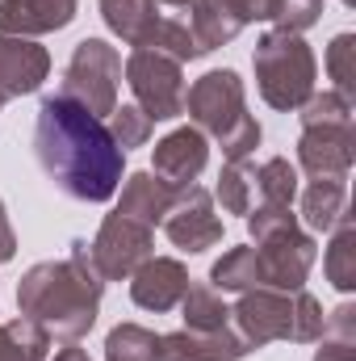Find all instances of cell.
Here are the masks:
<instances>
[{
	"mask_svg": "<svg viewBox=\"0 0 356 361\" xmlns=\"http://www.w3.org/2000/svg\"><path fill=\"white\" fill-rule=\"evenodd\" d=\"M34 156L51 185L76 202H109L122 185L126 152L113 143L109 126L59 92L38 105Z\"/></svg>",
	"mask_w": 356,
	"mask_h": 361,
	"instance_id": "cell-1",
	"label": "cell"
},
{
	"mask_svg": "<svg viewBox=\"0 0 356 361\" xmlns=\"http://www.w3.org/2000/svg\"><path fill=\"white\" fill-rule=\"evenodd\" d=\"M101 273L92 265L89 240H72L68 261H42L21 277L17 286V307L25 319L46 328V336L76 345L89 336L101 307Z\"/></svg>",
	"mask_w": 356,
	"mask_h": 361,
	"instance_id": "cell-2",
	"label": "cell"
},
{
	"mask_svg": "<svg viewBox=\"0 0 356 361\" xmlns=\"http://www.w3.org/2000/svg\"><path fill=\"white\" fill-rule=\"evenodd\" d=\"M252 68H256V89L265 97V105L281 109V114L302 109L314 92V55L302 42V34L268 30L256 42Z\"/></svg>",
	"mask_w": 356,
	"mask_h": 361,
	"instance_id": "cell-3",
	"label": "cell"
},
{
	"mask_svg": "<svg viewBox=\"0 0 356 361\" xmlns=\"http://www.w3.org/2000/svg\"><path fill=\"white\" fill-rule=\"evenodd\" d=\"M117 85H122V55L105 38H84V42H76V51L63 68L59 97L84 105L92 118H109L117 105Z\"/></svg>",
	"mask_w": 356,
	"mask_h": 361,
	"instance_id": "cell-4",
	"label": "cell"
},
{
	"mask_svg": "<svg viewBox=\"0 0 356 361\" xmlns=\"http://www.w3.org/2000/svg\"><path fill=\"white\" fill-rule=\"evenodd\" d=\"M126 85L134 105L151 122H172L184 114V68L155 47H134L126 59Z\"/></svg>",
	"mask_w": 356,
	"mask_h": 361,
	"instance_id": "cell-5",
	"label": "cell"
},
{
	"mask_svg": "<svg viewBox=\"0 0 356 361\" xmlns=\"http://www.w3.org/2000/svg\"><path fill=\"white\" fill-rule=\"evenodd\" d=\"M184 114L193 118V126L201 135H214L222 143L248 118V109H243V80L231 68L205 72L201 80H193V89H184Z\"/></svg>",
	"mask_w": 356,
	"mask_h": 361,
	"instance_id": "cell-6",
	"label": "cell"
},
{
	"mask_svg": "<svg viewBox=\"0 0 356 361\" xmlns=\"http://www.w3.org/2000/svg\"><path fill=\"white\" fill-rule=\"evenodd\" d=\"M92 265L101 273V281H122L139 269L147 257H151V227L126 219V214H105L96 240L89 244Z\"/></svg>",
	"mask_w": 356,
	"mask_h": 361,
	"instance_id": "cell-7",
	"label": "cell"
},
{
	"mask_svg": "<svg viewBox=\"0 0 356 361\" xmlns=\"http://www.w3.org/2000/svg\"><path fill=\"white\" fill-rule=\"evenodd\" d=\"M231 328L239 332V341L248 349H265L272 341H289V332H293V294L268 290V286L248 290L231 311Z\"/></svg>",
	"mask_w": 356,
	"mask_h": 361,
	"instance_id": "cell-8",
	"label": "cell"
},
{
	"mask_svg": "<svg viewBox=\"0 0 356 361\" xmlns=\"http://www.w3.org/2000/svg\"><path fill=\"white\" fill-rule=\"evenodd\" d=\"M164 231L180 252H205L222 240V219L214 214V193L201 185H184L177 189L168 214H164Z\"/></svg>",
	"mask_w": 356,
	"mask_h": 361,
	"instance_id": "cell-9",
	"label": "cell"
},
{
	"mask_svg": "<svg viewBox=\"0 0 356 361\" xmlns=\"http://www.w3.org/2000/svg\"><path fill=\"white\" fill-rule=\"evenodd\" d=\"M314 257H319V248H314V240H310L302 227L289 231V235H276V240H268V244H256L260 286L285 290V294L302 290L306 277H310V269H314Z\"/></svg>",
	"mask_w": 356,
	"mask_h": 361,
	"instance_id": "cell-10",
	"label": "cell"
},
{
	"mask_svg": "<svg viewBox=\"0 0 356 361\" xmlns=\"http://www.w3.org/2000/svg\"><path fill=\"white\" fill-rule=\"evenodd\" d=\"M352 156V126H302L298 164L314 180H344Z\"/></svg>",
	"mask_w": 356,
	"mask_h": 361,
	"instance_id": "cell-11",
	"label": "cell"
},
{
	"mask_svg": "<svg viewBox=\"0 0 356 361\" xmlns=\"http://www.w3.org/2000/svg\"><path fill=\"white\" fill-rule=\"evenodd\" d=\"M205 164H210V143H205V135H201L197 126H177L172 135H164V139L155 143V164H151V173L164 180V185H172V189H184V185H193V180L205 173Z\"/></svg>",
	"mask_w": 356,
	"mask_h": 361,
	"instance_id": "cell-12",
	"label": "cell"
},
{
	"mask_svg": "<svg viewBox=\"0 0 356 361\" xmlns=\"http://www.w3.org/2000/svg\"><path fill=\"white\" fill-rule=\"evenodd\" d=\"M184 290H189V269L180 261H172V257H147L139 269L130 273V298H134V307L155 311V315L180 307Z\"/></svg>",
	"mask_w": 356,
	"mask_h": 361,
	"instance_id": "cell-13",
	"label": "cell"
},
{
	"mask_svg": "<svg viewBox=\"0 0 356 361\" xmlns=\"http://www.w3.org/2000/svg\"><path fill=\"white\" fill-rule=\"evenodd\" d=\"M46 76H51L46 47H38L34 38L0 34V89L8 92V101L25 97V92H38Z\"/></svg>",
	"mask_w": 356,
	"mask_h": 361,
	"instance_id": "cell-14",
	"label": "cell"
},
{
	"mask_svg": "<svg viewBox=\"0 0 356 361\" xmlns=\"http://www.w3.org/2000/svg\"><path fill=\"white\" fill-rule=\"evenodd\" d=\"M252 349L239 341L235 328H218V332H168L155 345V361H239Z\"/></svg>",
	"mask_w": 356,
	"mask_h": 361,
	"instance_id": "cell-15",
	"label": "cell"
},
{
	"mask_svg": "<svg viewBox=\"0 0 356 361\" xmlns=\"http://www.w3.org/2000/svg\"><path fill=\"white\" fill-rule=\"evenodd\" d=\"M80 0H0V34L38 38L72 25Z\"/></svg>",
	"mask_w": 356,
	"mask_h": 361,
	"instance_id": "cell-16",
	"label": "cell"
},
{
	"mask_svg": "<svg viewBox=\"0 0 356 361\" xmlns=\"http://www.w3.org/2000/svg\"><path fill=\"white\" fill-rule=\"evenodd\" d=\"M172 197H177V189H172V185H164L155 173H134V177L122 185L117 214H126V219H134V223H143V227H151V231H155V223H164V214H168Z\"/></svg>",
	"mask_w": 356,
	"mask_h": 361,
	"instance_id": "cell-17",
	"label": "cell"
},
{
	"mask_svg": "<svg viewBox=\"0 0 356 361\" xmlns=\"http://www.w3.org/2000/svg\"><path fill=\"white\" fill-rule=\"evenodd\" d=\"M101 17L126 47H147L160 25V0H101Z\"/></svg>",
	"mask_w": 356,
	"mask_h": 361,
	"instance_id": "cell-18",
	"label": "cell"
},
{
	"mask_svg": "<svg viewBox=\"0 0 356 361\" xmlns=\"http://www.w3.org/2000/svg\"><path fill=\"white\" fill-rule=\"evenodd\" d=\"M189 8H193L189 30H193V38H197L201 51L227 47V42L243 30V21L235 17V8H231L227 0H197V4H189Z\"/></svg>",
	"mask_w": 356,
	"mask_h": 361,
	"instance_id": "cell-19",
	"label": "cell"
},
{
	"mask_svg": "<svg viewBox=\"0 0 356 361\" xmlns=\"http://www.w3.org/2000/svg\"><path fill=\"white\" fill-rule=\"evenodd\" d=\"M348 214V189L344 180H310L302 193V223L310 231H331Z\"/></svg>",
	"mask_w": 356,
	"mask_h": 361,
	"instance_id": "cell-20",
	"label": "cell"
},
{
	"mask_svg": "<svg viewBox=\"0 0 356 361\" xmlns=\"http://www.w3.org/2000/svg\"><path fill=\"white\" fill-rule=\"evenodd\" d=\"M180 315H184V328L189 332L231 328V307H227V298L214 286H189L184 298H180Z\"/></svg>",
	"mask_w": 356,
	"mask_h": 361,
	"instance_id": "cell-21",
	"label": "cell"
},
{
	"mask_svg": "<svg viewBox=\"0 0 356 361\" xmlns=\"http://www.w3.org/2000/svg\"><path fill=\"white\" fill-rule=\"evenodd\" d=\"M210 286L218 294H248L260 286V261H256V248H231L222 252V261H214L210 269Z\"/></svg>",
	"mask_w": 356,
	"mask_h": 361,
	"instance_id": "cell-22",
	"label": "cell"
},
{
	"mask_svg": "<svg viewBox=\"0 0 356 361\" xmlns=\"http://www.w3.org/2000/svg\"><path fill=\"white\" fill-rule=\"evenodd\" d=\"M336 240L327 244V257H323V269H327V281L336 290H356V227H352V214H344L336 227Z\"/></svg>",
	"mask_w": 356,
	"mask_h": 361,
	"instance_id": "cell-23",
	"label": "cell"
},
{
	"mask_svg": "<svg viewBox=\"0 0 356 361\" xmlns=\"http://www.w3.org/2000/svg\"><path fill=\"white\" fill-rule=\"evenodd\" d=\"M46 349H51V336L34 319L21 315L13 324H0V361H42Z\"/></svg>",
	"mask_w": 356,
	"mask_h": 361,
	"instance_id": "cell-24",
	"label": "cell"
},
{
	"mask_svg": "<svg viewBox=\"0 0 356 361\" xmlns=\"http://www.w3.org/2000/svg\"><path fill=\"white\" fill-rule=\"evenodd\" d=\"M160 336L143 324H117L105 336V361H155Z\"/></svg>",
	"mask_w": 356,
	"mask_h": 361,
	"instance_id": "cell-25",
	"label": "cell"
},
{
	"mask_svg": "<svg viewBox=\"0 0 356 361\" xmlns=\"http://www.w3.org/2000/svg\"><path fill=\"white\" fill-rule=\"evenodd\" d=\"M252 185L260 189V197L268 206H293V197H298V169L285 156H272V160H265L252 173Z\"/></svg>",
	"mask_w": 356,
	"mask_h": 361,
	"instance_id": "cell-26",
	"label": "cell"
},
{
	"mask_svg": "<svg viewBox=\"0 0 356 361\" xmlns=\"http://www.w3.org/2000/svg\"><path fill=\"white\" fill-rule=\"evenodd\" d=\"M252 169H248V160L243 164H227L222 173H218V185H214V197H218V206L227 210V214H248L252 210Z\"/></svg>",
	"mask_w": 356,
	"mask_h": 361,
	"instance_id": "cell-27",
	"label": "cell"
},
{
	"mask_svg": "<svg viewBox=\"0 0 356 361\" xmlns=\"http://www.w3.org/2000/svg\"><path fill=\"white\" fill-rule=\"evenodd\" d=\"M327 76L336 80V89L344 101L356 105V38L352 34H336L327 47Z\"/></svg>",
	"mask_w": 356,
	"mask_h": 361,
	"instance_id": "cell-28",
	"label": "cell"
},
{
	"mask_svg": "<svg viewBox=\"0 0 356 361\" xmlns=\"http://www.w3.org/2000/svg\"><path fill=\"white\" fill-rule=\"evenodd\" d=\"M147 47L164 51V55L177 59V63H189V59H201V55H205V51L197 47V38H193L189 21H177V17H160V25H155V34H151Z\"/></svg>",
	"mask_w": 356,
	"mask_h": 361,
	"instance_id": "cell-29",
	"label": "cell"
},
{
	"mask_svg": "<svg viewBox=\"0 0 356 361\" xmlns=\"http://www.w3.org/2000/svg\"><path fill=\"white\" fill-rule=\"evenodd\" d=\"M109 135H113V143L122 147V152H130V147H143L147 139H151V130H155V122L139 109V105H113V114H109Z\"/></svg>",
	"mask_w": 356,
	"mask_h": 361,
	"instance_id": "cell-30",
	"label": "cell"
},
{
	"mask_svg": "<svg viewBox=\"0 0 356 361\" xmlns=\"http://www.w3.org/2000/svg\"><path fill=\"white\" fill-rule=\"evenodd\" d=\"M302 126H352V101L340 92H310L302 105Z\"/></svg>",
	"mask_w": 356,
	"mask_h": 361,
	"instance_id": "cell-31",
	"label": "cell"
},
{
	"mask_svg": "<svg viewBox=\"0 0 356 361\" xmlns=\"http://www.w3.org/2000/svg\"><path fill=\"white\" fill-rule=\"evenodd\" d=\"M248 231H252V240L256 244H268V240H276V235H289V231H298V219L289 214V206H256V210H248Z\"/></svg>",
	"mask_w": 356,
	"mask_h": 361,
	"instance_id": "cell-32",
	"label": "cell"
},
{
	"mask_svg": "<svg viewBox=\"0 0 356 361\" xmlns=\"http://www.w3.org/2000/svg\"><path fill=\"white\" fill-rule=\"evenodd\" d=\"M323 307H319V298L314 294H306V290H293V332H289V341H298V345H310V341H319L323 336Z\"/></svg>",
	"mask_w": 356,
	"mask_h": 361,
	"instance_id": "cell-33",
	"label": "cell"
},
{
	"mask_svg": "<svg viewBox=\"0 0 356 361\" xmlns=\"http://www.w3.org/2000/svg\"><path fill=\"white\" fill-rule=\"evenodd\" d=\"M319 13H323V0H276L272 25L289 30V34H302V30H310L319 21Z\"/></svg>",
	"mask_w": 356,
	"mask_h": 361,
	"instance_id": "cell-34",
	"label": "cell"
},
{
	"mask_svg": "<svg viewBox=\"0 0 356 361\" xmlns=\"http://www.w3.org/2000/svg\"><path fill=\"white\" fill-rule=\"evenodd\" d=\"M256 147H260V122L248 114V118H243L227 139H222V156H227V164H243Z\"/></svg>",
	"mask_w": 356,
	"mask_h": 361,
	"instance_id": "cell-35",
	"label": "cell"
},
{
	"mask_svg": "<svg viewBox=\"0 0 356 361\" xmlns=\"http://www.w3.org/2000/svg\"><path fill=\"white\" fill-rule=\"evenodd\" d=\"M323 349L314 361H356V341H331V336H319Z\"/></svg>",
	"mask_w": 356,
	"mask_h": 361,
	"instance_id": "cell-36",
	"label": "cell"
},
{
	"mask_svg": "<svg viewBox=\"0 0 356 361\" xmlns=\"http://www.w3.org/2000/svg\"><path fill=\"white\" fill-rule=\"evenodd\" d=\"M13 252H17V235H13V223H8L4 202H0V265H4V261H13Z\"/></svg>",
	"mask_w": 356,
	"mask_h": 361,
	"instance_id": "cell-37",
	"label": "cell"
},
{
	"mask_svg": "<svg viewBox=\"0 0 356 361\" xmlns=\"http://www.w3.org/2000/svg\"><path fill=\"white\" fill-rule=\"evenodd\" d=\"M55 361H92V357L84 353V349H76V345H68V349H59V353H55Z\"/></svg>",
	"mask_w": 356,
	"mask_h": 361,
	"instance_id": "cell-38",
	"label": "cell"
},
{
	"mask_svg": "<svg viewBox=\"0 0 356 361\" xmlns=\"http://www.w3.org/2000/svg\"><path fill=\"white\" fill-rule=\"evenodd\" d=\"M160 4H180V8H189V4H197V0H160Z\"/></svg>",
	"mask_w": 356,
	"mask_h": 361,
	"instance_id": "cell-39",
	"label": "cell"
},
{
	"mask_svg": "<svg viewBox=\"0 0 356 361\" xmlns=\"http://www.w3.org/2000/svg\"><path fill=\"white\" fill-rule=\"evenodd\" d=\"M4 105H8V92L0 89V109H4Z\"/></svg>",
	"mask_w": 356,
	"mask_h": 361,
	"instance_id": "cell-40",
	"label": "cell"
}]
</instances>
